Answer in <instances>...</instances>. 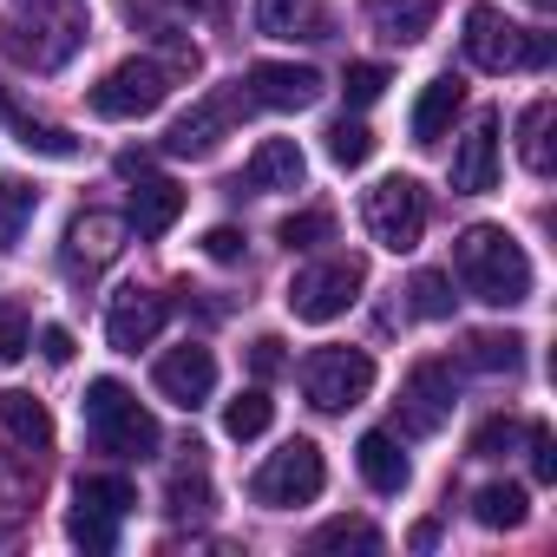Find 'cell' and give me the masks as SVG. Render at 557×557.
Instances as JSON below:
<instances>
[{"mask_svg":"<svg viewBox=\"0 0 557 557\" xmlns=\"http://www.w3.org/2000/svg\"><path fill=\"white\" fill-rule=\"evenodd\" d=\"M269 420H275V400H269L262 387H249V394H236V400L223 407V433H230V440H262Z\"/></svg>","mask_w":557,"mask_h":557,"instance_id":"f546056e","label":"cell"},{"mask_svg":"<svg viewBox=\"0 0 557 557\" xmlns=\"http://www.w3.org/2000/svg\"><path fill=\"white\" fill-rule=\"evenodd\" d=\"M407 296H413V315L420 322H446L453 315V283H446L440 269H420L413 283H407Z\"/></svg>","mask_w":557,"mask_h":557,"instance_id":"836d02e7","label":"cell"},{"mask_svg":"<svg viewBox=\"0 0 557 557\" xmlns=\"http://www.w3.org/2000/svg\"><path fill=\"white\" fill-rule=\"evenodd\" d=\"M361 216H368V236H374L381 249L407 256V249H420V236H426V190H420L413 177H381V184L361 197Z\"/></svg>","mask_w":557,"mask_h":557,"instance_id":"ba28073f","label":"cell"},{"mask_svg":"<svg viewBox=\"0 0 557 557\" xmlns=\"http://www.w3.org/2000/svg\"><path fill=\"white\" fill-rule=\"evenodd\" d=\"M302 394L315 413H348L374 394V355L368 348H315L302 361Z\"/></svg>","mask_w":557,"mask_h":557,"instance_id":"52a82bcc","label":"cell"},{"mask_svg":"<svg viewBox=\"0 0 557 557\" xmlns=\"http://www.w3.org/2000/svg\"><path fill=\"white\" fill-rule=\"evenodd\" d=\"M164 99H171V66H158V60H119L92 86V112L99 119H145Z\"/></svg>","mask_w":557,"mask_h":557,"instance_id":"30bf717a","label":"cell"},{"mask_svg":"<svg viewBox=\"0 0 557 557\" xmlns=\"http://www.w3.org/2000/svg\"><path fill=\"white\" fill-rule=\"evenodd\" d=\"M256 27L269 40H329V8L322 0H256Z\"/></svg>","mask_w":557,"mask_h":557,"instance_id":"d6986e66","label":"cell"},{"mask_svg":"<svg viewBox=\"0 0 557 557\" xmlns=\"http://www.w3.org/2000/svg\"><path fill=\"white\" fill-rule=\"evenodd\" d=\"M34 210H40V190L27 177H0V249H14L27 236Z\"/></svg>","mask_w":557,"mask_h":557,"instance_id":"83f0119b","label":"cell"},{"mask_svg":"<svg viewBox=\"0 0 557 557\" xmlns=\"http://www.w3.org/2000/svg\"><path fill=\"white\" fill-rule=\"evenodd\" d=\"M329 485V466H322V446L315 440H289V446H275L256 479H249V498L269 505V511H289V505H315Z\"/></svg>","mask_w":557,"mask_h":557,"instance_id":"5b68a950","label":"cell"},{"mask_svg":"<svg viewBox=\"0 0 557 557\" xmlns=\"http://www.w3.org/2000/svg\"><path fill=\"white\" fill-rule=\"evenodd\" d=\"M66 537H73L79 550L106 557V550H119V518L99 511V505H86V498H73V511H66Z\"/></svg>","mask_w":557,"mask_h":557,"instance_id":"4316f807","label":"cell"},{"mask_svg":"<svg viewBox=\"0 0 557 557\" xmlns=\"http://www.w3.org/2000/svg\"><path fill=\"white\" fill-rule=\"evenodd\" d=\"M86 47V8L79 0H27L21 14L0 27V53L27 73H60Z\"/></svg>","mask_w":557,"mask_h":557,"instance_id":"7a4b0ae2","label":"cell"},{"mask_svg":"<svg viewBox=\"0 0 557 557\" xmlns=\"http://www.w3.org/2000/svg\"><path fill=\"white\" fill-rule=\"evenodd\" d=\"M361 289H368V262L361 256H329V262L296 269L289 309H296V322H335L361 302Z\"/></svg>","mask_w":557,"mask_h":557,"instance_id":"8992f818","label":"cell"},{"mask_svg":"<svg viewBox=\"0 0 557 557\" xmlns=\"http://www.w3.org/2000/svg\"><path fill=\"white\" fill-rule=\"evenodd\" d=\"M40 355H47L53 368H66V361H73V335H66V329H47V335H40Z\"/></svg>","mask_w":557,"mask_h":557,"instance_id":"7bdbcfd3","label":"cell"},{"mask_svg":"<svg viewBox=\"0 0 557 557\" xmlns=\"http://www.w3.org/2000/svg\"><path fill=\"white\" fill-rule=\"evenodd\" d=\"M394 86V73L387 66H374V60H361V66H348V79H342V92H348V106H374L381 92Z\"/></svg>","mask_w":557,"mask_h":557,"instance_id":"74e56055","label":"cell"},{"mask_svg":"<svg viewBox=\"0 0 557 557\" xmlns=\"http://www.w3.org/2000/svg\"><path fill=\"white\" fill-rule=\"evenodd\" d=\"M125 216H112V210H86V216H73V230H66V269H106L119 249H125Z\"/></svg>","mask_w":557,"mask_h":557,"instance_id":"e0dca14e","label":"cell"},{"mask_svg":"<svg viewBox=\"0 0 557 557\" xmlns=\"http://www.w3.org/2000/svg\"><path fill=\"white\" fill-rule=\"evenodd\" d=\"M466 361L479 374H518L524 368V335H472L466 342Z\"/></svg>","mask_w":557,"mask_h":557,"instance_id":"f1b7e54d","label":"cell"},{"mask_svg":"<svg viewBox=\"0 0 557 557\" xmlns=\"http://www.w3.org/2000/svg\"><path fill=\"white\" fill-rule=\"evenodd\" d=\"M433 537H440V524H413V537H407V544H413V550H433Z\"/></svg>","mask_w":557,"mask_h":557,"instance_id":"ee69618b","label":"cell"},{"mask_svg":"<svg viewBox=\"0 0 557 557\" xmlns=\"http://www.w3.org/2000/svg\"><path fill=\"white\" fill-rule=\"evenodd\" d=\"M190 8H203V14H223V0H190Z\"/></svg>","mask_w":557,"mask_h":557,"instance_id":"f6af8a7d","label":"cell"},{"mask_svg":"<svg viewBox=\"0 0 557 557\" xmlns=\"http://www.w3.org/2000/svg\"><path fill=\"white\" fill-rule=\"evenodd\" d=\"M249 106H269V112H309L322 99V73L315 66H289V60H262L249 66Z\"/></svg>","mask_w":557,"mask_h":557,"instance_id":"4fadbf2b","label":"cell"},{"mask_svg":"<svg viewBox=\"0 0 557 557\" xmlns=\"http://www.w3.org/2000/svg\"><path fill=\"white\" fill-rule=\"evenodd\" d=\"M0 426H8L21 446H34V453L53 446V413H47L34 394H21V387H14V394H0Z\"/></svg>","mask_w":557,"mask_h":557,"instance_id":"d4e9b609","label":"cell"},{"mask_svg":"<svg viewBox=\"0 0 557 557\" xmlns=\"http://www.w3.org/2000/svg\"><path fill=\"white\" fill-rule=\"evenodd\" d=\"M329 158H335L342 171H361V164L374 158V132H368L361 119H335V125H329Z\"/></svg>","mask_w":557,"mask_h":557,"instance_id":"1f68e13d","label":"cell"},{"mask_svg":"<svg viewBox=\"0 0 557 557\" xmlns=\"http://www.w3.org/2000/svg\"><path fill=\"white\" fill-rule=\"evenodd\" d=\"M249 368H256V381H275V374H283V368H289V355H283V342H275V335H262V342L249 348Z\"/></svg>","mask_w":557,"mask_h":557,"instance_id":"60d3db41","label":"cell"},{"mask_svg":"<svg viewBox=\"0 0 557 557\" xmlns=\"http://www.w3.org/2000/svg\"><path fill=\"white\" fill-rule=\"evenodd\" d=\"M171 322V302L158 296V289H119L112 296V309H106V342L119 348V355H138V348H151L158 342V329Z\"/></svg>","mask_w":557,"mask_h":557,"instance_id":"7c38bea8","label":"cell"},{"mask_svg":"<svg viewBox=\"0 0 557 557\" xmlns=\"http://www.w3.org/2000/svg\"><path fill=\"white\" fill-rule=\"evenodd\" d=\"M518 440H524V426H518L511 413H498V420H485V426L472 433V459H505Z\"/></svg>","mask_w":557,"mask_h":557,"instance_id":"8d00e7d4","label":"cell"},{"mask_svg":"<svg viewBox=\"0 0 557 557\" xmlns=\"http://www.w3.org/2000/svg\"><path fill=\"white\" fill-rule=\"evenodd\" d=\"M550 125H557V99H531V106L518 112V158H524L531 177H550V171H557Z\"/></svg>","mask_w":557,"mask_h":557,"instance_id":"cb8c5ba5","label":"cell"},{"mask_svg":"<svg viewBox=\"0 0 557 557\" xmlns=\"http://www.w3.org/2000/svg\"><path fill=\"white\" fill-rule=\"evenodd\" d=\"M453 275H459V289L485 309H518L531 302V256L518 249V236L505 223H472L459 230L453 243Z\"/></svg>","mask_w":557,"mask_h":557,"instance_id":"6da1fadb","label":"cell"},{"mask_svg":"<svg viewBox=\"0 0 557 557\" xmlns=\"http://www.w3.org/2000/svg\"><path fill=\"white\" fill-rule=\"evenodd\" d=\"M249 112V86L236 79V86H223V92H210V99H197L184 119H171V132H164V158H210L223 138H230V125Z\"/></svg>","mask_w":557,"mask_h":557,"instance_id":"9c48e42d","label":"cell"},{"mask_svg":"<svg viewBox=\"0 0 557 557\" xmlns=\"http://www.w3.org/2000/svg\"><path fill=\"white\" fill-rule=\"evenodd\" d=\"M524 511H531L524 485H479V492H472V518H479L485 531H518Z\"/></svg>","mask_w":557,"mask_h":557,"instance_id":"484cf974","label":"cell"},{"mask_svg":"<svg viewBox=\"0 0 557 557\" xmlns=\"http://www.w3.org/2000/svg\"><path fill=\"white\" fill-rule=\"evenodd\" d=\"M459 106H466V86H459L453 73L426 79V92H420V106H413V145H440L446 125L459 119Z\"/></svg>","mask_w":557,"mask_h":557,"instance_id":"7402d4cb","label":"cell"},{"mask_svg":"<svg viewBox=\"0 0 557 557\" xmlns=\"http://www.w3.org/2000/svg\"><path fill=\"white\" fill-rule=\"evenodd\" d=\"M453 368L446 361H420L407 381H400V433L413 440H433L446 420H453Z\"/></svg>","mask_w":557,"mask_h":557,"instance_id":"8fae6325","label":"cell"},{"mask_svg":"<svg viewBox=\"0 0 557 557\" xmlns=\"http://www.w3.org/2000/svg\"><path fill=\"white\" fill-rule=\"evenodd\" d=\"M524 453H531V479L550 485L557 479V433L550 426H524Z\"/></svg>","mask_w":557,"mask_h":557,"instance_id":"f35d334b","label":"cell"},{"mask_svg":"<svg viewBox=\"0 0 557 557\" xmlns=\"http://www.w3.org/2000/svg\"><path fill=\"white\" fill-rule=\"evenodd\" d=\"M86 433H92V446L112 453V459H151V453L164 446L158 420L138 407V394H132L125 381H92V387H86Z\"/></svg>","mask_w":557,"mask_h":557,"instance_id":"3957f363","label":"cell"},{"mask_svg":"<svg viewBox=\"0 0 557 557\" xmlns=\"http://www.w3.org/2000/svg\"><path fill=\"white\" fill-rule=\"evenodd\" d=\"M498 184V112H479L453 151V190L459 197H485Z\"/></svg>","mask_w":557,"mask_h":557,"instance_id":"9a60e30c","label":"cell"},{"mask_svg":"<svg viewBox=\"0 0 557 557\" xmlns=\"http://www.w3.org/2000/svg\"><path fill=\"white\" fill-rule=\"evenodd\" d=\"M210 505H216V492H210L203 472H171V485H164V511L171 518H203Z\"/></svg>","mask_w":557,"mask_h":557,"instance_id":"d6a6232c","label":"cell"},{"mask_svg":"<svg viewBox=\"0 0 557 557\" xmlns=\"http://www.w3.org/2000/svg\"><path fill=\"white\" fill-rule=\"evenodd\" d=\"M329 236H335V216L329 210H296V216H283V230H275V243H283V249H315Z\"/></svg>","mask_w":557,"mask_h":557,"instance_id":"e575fe53","label":"cell"},{"mask_svg":"<svg viewBox=\"0 0 557 557\" xmlns=\"http://www.w3.org/2000/svg\"><path fill=\"white\" fill-rule=\"evenodd\" d=\"M550 53H557L550 34L518 27V21H505L498 8H472V14H466V60H472L479 73H544Z\"/></svg>","mask_w":557,"mask_h":557,"instance_id":"277c9868","label":"cell"},{"mask_svg":"<svg viewBox=\"0 0 557 557\" xmlns=\"http://www.w3.org/2000/svg\"><path fill=\"white\" fill-rule=\"evenodd\" d=\"M158 394L171 400V407H184V413H197L210 394H216V355L210 348H197V342H184V348H171L164 361H158Z\"/></svg>","mask_w":557,"mask_h":557,"instance_id":"5bb4252c","label":"cell"},{"mask_svg":"<svg viewBox=\"0 0 557 557\" xmlns=\"http://www.w3.org/2000/svg\"><path fill=\"white\" fill-rule=\"evenodd\" d=\"M315 550H381V531L361 524V518H335L315 531Z\"/></svg>","mask_w":557,"mask_h":557,"instance_id":"d590c367","label":"cell"},{"mask_svg":"<svg viewBox=\"0 0 557 557\" xmlns=\"http://www.w3.org/2000/svg\"><path fill=\"white\" fill-rule=\"evenodd\" d=\"M73 498H86V505H99V511L125 518V511L138 505V485H132L125 472H86V479L73 485Z\"/></svg>","mask_w":557,"mask_h":557,"instance_id":"4dcf8cb0","label":"cell"},{"mask_svg":"<svg viewBox=\"0 0 557 557\" xmlns=\"http://www.w3.org/2000/svg\"><path fill=\"white\" fill-rule=\"evenodd\" d=\"M355 466H361V479H368L381 498L407 492V479H413V466H407V453H400V440H394V433H361Z\"/></svg>","mask_w":557,"mask_h":557,"instance_id":"ffe728a7","label":"cell"},{"mask_svg":"<svg viewBox=\"0 0 557 557\" xmlns=\"http://www.w3.org/2000/svg\"><path fill=\"white\" fill-rule=\"evenodd\" d=\"M440 21V0H368V27L387 47H420Z\"/></svg>","mask_w":557,"mask_h":557,"instance_id":"ac0fdd59","label":"cell"},{"mask_svg":"<svg viewBox=\"0 0 557 557\" xmlns=\"http://www.w3.org/2000/svg\"><path fill=\"white\" fill-rule=\"evenodd\" d=\"M21 355H27V322L0 315V361H21Z\"/></svg>","mask_w":557,"mask_h":557,"instance_id":"b9f144b4","label":"cell"},{"mask_svg":"<svg viewBox=\"0 0 557 557\" xmlns=\"http://www.w3.org/2000/svg\"><path fill=\"white\" fill-rule=\"evenodd\" d=\"M302 177H309V158H302V145H296V138H262V145L249 151V164H243L236 190L275 197V190H302Z\"/></svg>","mask_w":557,"mask_h":557,"instance_id":"2e32d148","label":"cell"},{"mask_svg":"<svg viewBox=\"0 0 557 557\" xmlns=\"http://www.w3.org/2000/svg\"><path fill=\"white\" fill-rule=\"evenodd\" d=\"M0 125H8L27 151H40V158H79V138L60 132V125H47V119H34V112H21V99L8 86H0Z\"/></svg>","mask_w":557,"mask_h":557,"instance_id":"44dd1931","label":"cell"},{"mask_svg":"<svg viewBox=\"0 0 557 557\" xmlns=\"http://www.w3.org/2000/svg\"><path fill=\"white\" fill-rule=\"evenodd\" d=\"M243 249H249V236L230 230V223H216V230L203 236V256H210V262H243Z\"/></svg>","mask_w":557,"mask_h":557,"instance_id":"ab89813d","label":"cell"},{"mask_svg":"<svg viewBox=\"0 0 557 557\" xmlns=\"http://www.w3.org/2000/svg\"><path fill=\"white\" fill-rule=\"evenodd\" d=\"M184 216V190L171 184V177H138V190H132V230L138 236H164L171 223Z\"/></svg>","mask_w":557,"mask_h":557,"instance_id":"603a6c76","label":"cell"},{"mask_svg":"<svg viewBox=\"0 0 557 557\" xmlns=\"http://www.w3.org/2000/svg\"><path fill=\"white\" fill-rule=\"evenodd\" d=\"M531 8H544V14H550V8H557V0H531Z\"/></svg>","mask_w":557,"mask_h":557,"instance_id":"bcb514c9","label":"cell"}]
</instances>
